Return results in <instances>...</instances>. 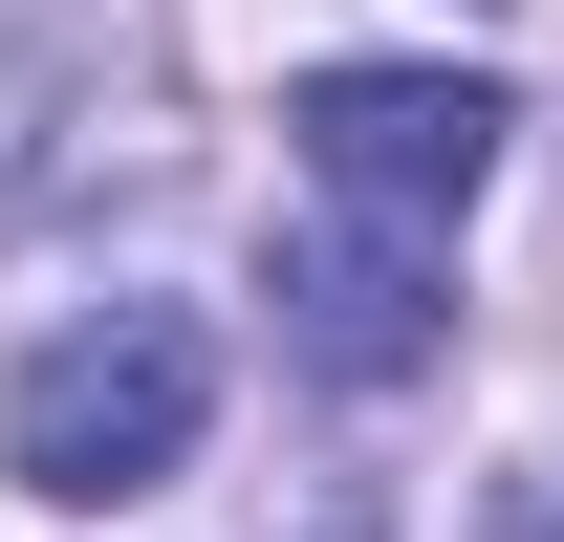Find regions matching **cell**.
Here are the masks:
<instances>
[{
	"mask_svg": "<svg viewBox=\"0 0 564 542\" xmlns=\"http://www.w3.org/2000/svg\"><path fill=\"white\" fill-rule=\"evenodd\" d=\"M282 131H304V174H326L348 217L456 239V217L499 196V131H521V109H499L478 66H304V109H282Z\"/></svg>",
	"mask_w": 564,
	"mask_h": 542,
	"instance_id": "obj_2",
	"label": "cell"
},
{
	"mask_svg": "<svg viewBox=\"0 0 564 542\" xmlns=\"http://www.w3.org/2000/svg\"><path fill=\"white\" fill-rule=\"evenodd\" d=\"M66 87H87V0H0V196L44 174V131H66Z\"/></svg>",
	"mask_w": 564,
	"mask_h": 542,
	"instance_id": "obj_4",
	"label": "cell"
},
{
	"mask_svg": "<svg viewBox=\"0 0 564 542\" xmlns=\"http://www.w3.org/2000/svg\"><path fill=\"white\" fill-rule=\"evenodd\" d=\"M217 434V326L196 304H87L0 369V477L22 499H152Z\"/></svg>",
	"mask_w": 564,
	"mask_h": 542,
	"instance_id": "obj_1",
	"label": "cell"
},
{
	"mask_svg": "<svg viewBox=\"0 0 564 542\" xmlns=\"http://www.w3.org/2000/svg\"><path fill=\"white\" fill-rule=\"evenodd\" d=\"M434 326H456V304H434V239H413V217H348V239H304V261H282V347H304V369H348V391L434 369Z\"/></svg>",
	"mask_w": 564,
	"mask_h": 542,
	"instance_id": "obj_3",
	"label": "cell"
}]
</instances>
